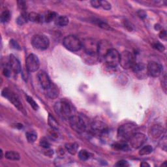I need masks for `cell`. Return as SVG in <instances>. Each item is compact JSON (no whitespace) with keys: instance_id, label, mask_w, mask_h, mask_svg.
<instances>
[{"instance_id":"8fae6325","label":"cell","mask_w":167,"mask_h":167,"mask_svg":"<svg viewBox=\"0 0 167 167\" xmlns=\"http://www.w3.org/2000/svg\"><path fill=\"white\" fill-rule=\"evenodd\" d=\"M130 144L135 149L140 148L147 141V136L141 133H136L130 138Z\"/></svg>"},{"instance_id":"d590c367","label":"cell","mask_w":167,"mask_h":167,"mask_svg":"<svg viewBox=\"0 0 167 167\" xmlns=\"http://www.w3.org/2000/svg\"><path fill=\"white\" fill-rule=\"evenodd\" d=\"M129 165L127 161H125V160H121V161H118L115 166H119V167H125V166H128Z\"/></svg>"},{"instance_id":"5b68a950","label":"cell","mask_w":167,"mask_h":167,"mask_svg":"<svg viewBox=\"0 0 167 167\" xmlns=\"http://www.w3.org/2000/svg\"><path fill=\"white\" fill-rule=\"evenodd\" d=\"M69 120L71 128L78 133H83L86 130L87 123L82 116L73 115Z\"/></svg>"},{"instance_id":"1f68e13d","label":"cell","mask_w":167,"mask_h":167,"mask_svg":"<svg viewBox=\"0 0 167 167\" xmlns=\"http://www.w3.org/2000/svg\"><path fill=\"white\" fill-rule=\"evenodd\" d=\"M40 146L42 148L47 149L50 148V144L48 141V140L46 138H41L40 141Z\"/></svg>"},{"instance_id":"b9f144b4","label":"cell","mask_w":167,"mask_h":167,"mask_svg":"<svg viewBox=\"0 0 167 167\" xmlns=\"http://www.w3.org/2000/svg\"><path fill=\"white\" fill-rule=\"evenodd\" d=\"M162 148L165 150H166V136H165L163 138H162Z\"/></svg>"},{"instance_id":"4dcf8cb0","label":"cell","mask_w":167,"mask_h":167,"mask_svg":"<svg viewBox=\"0 0 167 167\" xmlns=\"http://www.w3.org/2000/svg\"><path fill=\"white\" fill-rule=\"evenodd\" d=\"M26 100L28 102V103L30 104V106L35 110H37L39 109V105L37 104V103L35 101V100L32 98L31 97L29 96V95H26Z\"/></svg>"},{"instance_id":"d6986e66","label":"cell","mask_w":167,"mask_h":167,"mask_svg":"<svg viewBox=\"0 0 167 167\" xmlns=\"http://www.w3.org/2000/svg\"><path fill=\"white\" fill-rule=\"evenodd\" d=\"M69 24V18L66 16H59L55 20V24L59 27H64Z\"/></svg>"},{"instance_id":"9c48e42d","label":"cell","mask_w":167,"mask_h":167,"mask_svg":"<svg viewBox=\"0 0 167 167\" xmlns=\"http://www.w3.org/2000/svg\"><path fill=\"white\" fill-rule=\"evenodd\" d=\"M136 62L135 56L131 52L127 50H125L120 54V64L123 69H128L133 68Z\"/></svg>"},{"instance_id":"52a82bcc","label":"cell","mask_w":167,"mask_h":167,"mask_svg":"<svg viewBox=\"0 0 167 167\" xmlns=\"http://www.w3.org/2000/svg\"><path fill=\"white\" fill-rule=\"evenodd\" d=\"M84 50L89 55H94L98 51L99 42L92 38H86L82 42Z\"/></svg>"},{"instance_id":"ac0fdd59","label":"cell","mask_w":167,"mask_h":167,"mask_svg":"<svg viewBox=\"0 0 167 167\" xmlns=\"http://www.w3.org/2000/svg\"><path fill=\"white\" fill-rule=\"evenodd\" d=\"M92 129L95 131H99V132H104L106 131L107 126L105 124L101 122L96 121L93 122V123L92 124Z\"/></svg>"},{"instance_id":"60d3db41","label":"cell","mask_w":167,"mask_h":167,"mask_svg":"<svg viewBox=\"0 0 167 167\" xmlns=\"http://www.w3.org/2000/svg\"><path fill=\"white\" fill-rule=\"evenodd\" d=\"M159 37L163 40H166V32L165 30H163L159 33Z\"/></svg>"},{"instance_id":"30bf717a","label":"cell","mask_w":167,"mask_h":167,"mask_svg":"<svg viewBox=\"0 0 167 167\" xmlns=\"http://www.w3.org/2000/svg\"><path fill=\"white\" fill-rule=\"evenodd\" d=\"M26 65L28 71H37L40 67V61L38 57L33 54H30L26 60Z\"/></svg>"},{"instance_id":"e575fe53","label":"cell","mask_w":167,"mask_h":167,"mask_svg":"<svg viewBox=\"0 0 167 167\" xmlns=\"http://www.w3.org/2000/svg\"><path fill=\"white\" fill-rule=\"evenodd\" d=\"M101 7L105 10H110L111 9V5L107 1H100Z\"/></svg>"},{"instance_id":"7a4b0ae2","label":"cell","mask_w":167,"mask_h":167,"mask_svg":"<svg viewBox=\"0 0 167 167\" xmlns=\"http://www.w3.org/2000/svg\"><path fill=\"white\" fill-rule=\"evenodd\" d=\"M136 125L133 123H125L118 128L117 138L120 141L125 142L129 141L130 138L136 133Z\"/></svg>"},{"instance_id":"44dd1931","label":"cell","mask_w":167,"mask_h":167,"mask_svg":"<svg viewBox=\"0 0 167 167\" xmlns=\"http://www.w3.org/2000/svg\"><path fill=\"white\" fill-rule=\"evenodd\" d=\"M28 19L31 22L36 23H40L43 21V17H42V16H41L39 14L35 12H31L28 14Z\"/></svg>"},{"instance_id":"f35d334b","label":"cell","mask_w":167,"mask_h":167,"mask_svg":"<svg viewBox=\"0 0 167 167\" xmlns=\"http://www.w3.org/2000/svg\"><path fill=\"white\" fill-rule=\"evenodd\" d=\"M90 3H91L92 7H93L95 8H99L101 7L100 1H98V0H93V1H92Z\"/></svg>"},{"instance_id":"e0dca14e","label":"cell","mask_w":167,"mask_h":167,"mask_svg":"<svg viewBox=\"0 0 167 167\" xmlns=\"http://www.w3.org/2000/svg\"><path fill=\"white\" fill-rule=\"evenodd\" d=\"M163 131H164V129L161 125H155L151 127V136L154 138H159V137L161 136V135H163Z\"/></svg>"},{"instance_id":"7402d4cb","label":"cell","mask_w":167,"mask_h":167,"mask_svg":"<svg viewBox=\"0 0 167 167\" xmlns=\"http://www.w3.org/2000/svg\"><path fill=\"white\" fill-rule=\"evenodd\" d=\"M5 157L6 159L11 161H18L20 159V155L18 152L15 151H8L5 153Z\"/></svg>"},{"instance_id":"f546056e","label":"cell","mask_w":167,"mask_h":167,"mask_svg":"<svg viewBox=\"0 0 167 167\" xmlns=\"http://www.w3.org/2000/svg\"><path fill=\"white\" fill-rule=\"evenodd\" d=\"M28 20V15H27V13L26 12H23L18 17L17 23L19 25H22L26 23Z\"/></svg>"},{"instance_id":"ba28073f","label":"cell","mask_w":167,"mask_h":167,"mask_svg":"<svg viewBox=\"0 0 167 167\" xmlns=\"http://www.w3.org/2000/svg\"><path fill=\"white\" fill-rule=\"evenodd\" d=\"M103 58L108 66L116 67L118 64H120V54L116 49L112 48L106 54Z\"/></svg>"},{"instance_id":"836d02e7","label":"cell","mask_w":167,"mask_h":167,"mask_svg":"<svg viewBox=\"0 0 167 167\" xmlns=\"http://www.w3.org/2000/svg\"><path fill=\"white\" fill-rule=\"evenodd\" d=\"M153 47L160 52H163L165 50L164 45L160 43H155L154 44H153Z\"/></svg>"},{"instance_id":"6da1fadb","label":"cell","mask_w":167,"mask_h":167,"mask_svg":"<svg viewBox=\"0 0 167 167\" xmlns=\"http://www.w3.org/2000/svg\"><path fill=\"white\" fill-rule=\"evenodd\" d=\"M54 111L59 117L64 120H69L73 116L71 104L65 100L60 101L55 104Z\"/></svg>"},{"instance_id":"83f0119b","label":"cell","mask_w":167,"mask_h":167,"mask_svg":"<svg viewBox=\"0 0 167 167\" xmlns=\"http://www.w3.org/2000/svg\"><path fill=\"white\" fill-rule=\"evenodd\" d=\"M58 17L57 16V13L55 12H52L50 11L48 12L46 15L45 17V20L46 21V22H50L56 19V18Z\"/></svg>"},{"instance_id":"3957f363","label":"cell","mask_w":167,"mask_h":167,"mask_svg":"<svg viewBox=\"0 0 167 167\" xmlns=\"http://www.w3.org/2000/svg\"><path fill=\"white\" fill-rule=\"evenodd\" d=\"M2 95L5 98L7 99L20 112H22L24 114H26L22 102L20 101L18 96L15 93H14L8 88H4L2 92Z\"/></svg>"},{"instance_id":"f1b7e54d","label":"cell","mask_w":167,"mask_h":167,"mask_svg":"<svg viewBox=\"0 0 167 167\" xmlns=\"http://www.w3.org/2000/svg\"><path fill=\"white\" fill-rule=\"evenodd\" d=\"M113 148L116 150H128V145L124 142L121 141V142H118V143H115L114 145H112Z\"/></svg>"},{"instance_id":"8d00e7d4","label":"cell","mask_w":167,"mask_h":167,"mask_svg":"<svg viewBox=\"0 0 167 167\" xmlns=\"http://www.w3.org/2000/svg\"><path fill=\"white\" fill-rule=\"evenodd\" d=\"M161 84H162V87L164 89L165 92H166V74H165L163 75V76H162V82H161Z\"/></svg>"},{"instance_id":"8992f818","label":"cell","mask_w":167,"mask_h":167,"mask_svg":"<svg viewBox=\"0 0 167 167\" xmlns=\"http://www.w3.org/2000/svg\"><path fill=\"white\" fill-rule=\"evenodd\" d=\"M31 45L36 49L44 50L47 49L50 45V41L44 35H36L31 39Z\"/></svg>"},{"instance_id":"277c9868","label":"cell","mask_w":167,"mask_h":167,"mask_svg":"<svg viewBox=\"0 0 167 167\" xmlns=\"http://www.w3.org/2000/svg\"><path fill=\"white\" fill-rule=\"evenodd\" d=\"M63 45L66 49L71 52H77L80 50L82 46V42L79 38L74 36H67L63 40Z\"/></svg>"},{"instance_id":"4fadbf2b","label":"cell","mask_w":167,"mask_h":167,"mask_svg":"<svg viewBox=\"0 0 167 167\" xmlns=\"http://www.w3.org/2000/svg\"><path fill=\"white\" fill-rule=\"evenodd\" d=\"M112 45L107 40H102L99 42V46H98V51H97V54H98L99 57L104 58L106 54L111 49Z\"/></svg>"},{"instance_id":"603a6c76","label":"cell","mask_w":167,"mask_h":167,"mask_svg":"<svg viewBox=\"0 0 167 167\" xmlns=\"http://www.w3.org/2000/svg\"><path fill=\"white\" fill-rule=\"evenodd\" d=\"M48 125H50V127L55 131H57L59 129V124L58 123V122L56 121V120L55 119V117L51 115L50 114H49L48 115Z\"/></svg>"},{"instance_id":"7bdbcfd3","label":"cell","mask_w":167,"mask_h":167,"mask_svg":"<svg viewBox=\"0 0 167 167\" xmlns=\"http://www.w3.org/2000/svg\"><path fill=\"white\" fill-rule=\"evenodd\" d=\"M141 166H150V165L148 164V163H145V162H143V163H142L141 164Z\"/></svg>"},{"instance_id":"ab89813d","label":"cell","mask_w":167,"mask_h":167,"mask_svg":"<svg viewBox=\"0 0 167 167\" xmlns=\"http://www.w3.org/2000/svg\"><path fill=\"white\" fill-rule=\"evenodd\" d=\"M138 15L139 16V17H141V18H144L146 17H147V15H146V13L143 10H140L138 12Z\"/></svg>"},{"instance_id":"9a60e30c","label":"cell","mask_w":167,"mask_h":167,"mask_svg":"<svg viewBox=\"0 0 167 167\" xmlns=\"http://www.w3.org/2000/svg\"><path fill=\"white\" fill-rule=\"evenodd\" d=\"M9 65L11 69V71L15 74L20 73L21 72V70H22L19 60L12 54H11L9 55Z\"/></svg>"},{"instance_id":"ffe728a7","label":"cell","mask_w":167,"mask_h":167,"mask_svg":"<svg viewBox=\"0 0 167 167\" xmlns=\"http://www.w3.org/2000/svg\"><path fill=\"white\" fill-rule=\"evenodd\" d=\"M65 149L71 155H75L78 151L79 145L76 143H67L65 144Z\"/></svg>"},{"instance_id":"d6a6232c","label":"cell","mask_w":167,"mask_h":167,"mask_svg":"<svg viewBox=\"0 0 167 167\" xmlns=\"http://www.w3.org/2000/svg\"><path fill=\"white\" fill-rule=\"evenodd\" d=\"M97 25L99 26V27H101V28L104 29V30H112V28L108 24H107V23L103 22V21L101 20H98L97 21Z\"/></svg>"},{"instance_id":"7c38bea8","label":"cell","mask_w":167,"mask_h":167,"mask_svg":"<svg viewBox=\"0 0 167 167\" xmlns=\"http://www.w3.org/2000/svg\"><path fill=\"white\" fill-rule=\"evenodd\" d=\"M147 72L152 77H158L163 72V66L155 61H150L147 67Z\"/></svg>"},{"instance_id":"d4e9b609","label":"cell","mask_w":167,"mask_h":167,"mask_svg":"<svg viewBox=\"0 0 167 167\" xmlns=\"http://www.w3.org/2000/svg\"><path fill=\"white\" fill-rule=\"evenodd\" d=\"M152 151H153V148L151 146L148 145V146H144V147L141 149V150L139 151V155L142 156L147 155L150 154L151 153H152Z\"/></svg>"},{"instance_id":"2e32d148","label":"cell","mask_w":167,"mask_h":167,"mask_svg":"<svg viewBox=\"0 0 167 167\" xmlns=\"http://www.w3.org/2000/svg\"><path fill=\"white\" fill-rule=\"evenodd\" d=\"M46 94L48 97L51 99H54L57 98L59 95V89L58 86L54 84V83H51L50 86L45 89Z\"/></svg>"},{"instance_id":"74e56055","label":"cell","mask_w":167,"mask_h":167,"mask_svg":"<svg viewBox=\"0 0 167 167\" xmlns=\"http://www.w3.org/2000/svg\"><path fill=\"white\" fill-rule=\"evenodd\" d=\"M18 7L21 10L25 11L26 9V8H27V6H26V2H23V1H18Z\"/></svg>"},{"instance_id":"4316f807","label":"cell","mask_w":167,"mask_h":167,"mask_svg":"<svg viewBox=\"0 0 167 167\" xmlns=\"http://www.w3.org/2000/svg\"><path fill=\"white\" fill-rule=\"evenodd\" d=\"M11 18V13L9 10L5 9L1 14V22L2 23L7 22Z\"/></svg>"},{"instance_id":"484cf974","label":"cell","mask_w":167,"mask_h":167,"mask_svg":"<svg viewBox=\"0 0 167 167\" xmlns=\"http://www.w3.org/2000/svg\"><path fill=\"white\" fill-rule=\"evenodd\" d=\"M79 157L82 161H87L91 157V154L87 150H82L79 152Z\"/></svg>"},{"instance_id":"cb8c5ba5","label":"cell","mask_w":167,"mask_h":167,"mask_svg":"<svg viewBox=\"0 0 167 167\" xmlns=\"http://www.w3.org/2000/svg\"><path fill=\"white\" fill-rule=\"evenodd\" d=\"M26 136V138L27 141H28L30 143H33L37 138V134L33 131H30L27 132Z\"/></svg>"},{"instance_id":"5bb4252c","label":"cell","mask_w":167,"mask_h":167,"mask_svg":"<svg viewBox=\"0 0 167 167\" xmlns=\"http://www.w3.org/2000/svg\"><path fill=\"white\" fill-rule=\"evenodd\" d=\"M37 77L41 86L45 90L47 89L51 84L52 82L50 80L49 76H48V74L46 72L43 71H41L40 72H39L37 74Z\"/></svg>"}]
</instances>
